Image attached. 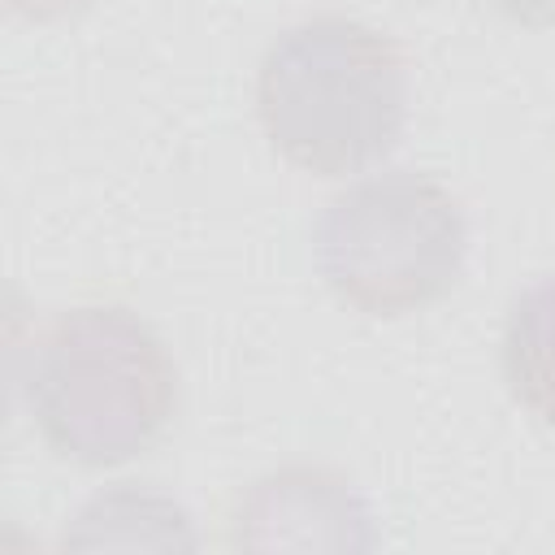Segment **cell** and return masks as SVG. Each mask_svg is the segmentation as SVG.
<instances>
[{"label":"cell","mask_w":555,"mask_h":555,"mask_svg":"<svg viewBox=\"0 0 555 555\" xmlns=\"http://www.w3.org/2000/svg\"><path fill=\"white\" fill-rule=\"evenodd\" d=\"M17 386L39 438L82 468L139 460L178 408V364L126 304H78L43 321L22 351Z\"/></svg>","instance_id":"obj_1"},{"label":"cell","mask_w":555,"mask_h":555,"mask_svg":"<svg viewBox=\"0 0 555 555\" xmlns=\"http://www.w3.org/2000/svg\"><path fill=\"white\" fill-rule=\"evenodd\" d=\"M256 117L295 169L360 173L408 126V56L351 13H312L269 39L256 69Z\"/></svg>","instance_id":"obj_2"},{"label":"cell","mask_w":555,"mask_h":555,"mask_svg":"<svg viewBox=\"0 0 555 555\" xmlns=\"http://www.w3.org/2000/svg\"><path fill=\"white\" fill-rule=\"evenodd\" d=\"M330 295L364 317H408L442 295L468 260V217L429 173L386 169L338 191L312 230Z\"/></svg>","instance_id":"obj_3"},{"label":"cell","mask_w":555,"mask_h":555,"mask_svg":"<svg viewBox=\"0 0 555 555\" xmlns=\"http://www.w3.org/2000/svg\"><path fill=\"white\" fill-rule=\"evenodd\" d=\"M225 542L243 551H373L377 512L330 464H278L247 481L230 507Z\"/></svg>","instance_id":"obj_4"},{"label":"cell","mask_w":555,"mask_h":555,"mask_svg":"<svg viewBox=\"0 0 555 555\" xmlns=\"http://www.w3.org/2000/svg\"><path fill=\"white\" fill-rule=\"evenodd\" d=\"M61 546L74 551H195L199 533L191 512L152 486L117 481L95 490L65 525Z\"/></svg>","instance_id":"obj_5"},{"label":"cell","mask_w":555,"mask_h":555,"mask_svg":"<svg viewBox=\"0 0 555 555\" xmlns=\"http://www.w3.org/2000/svg\"><path fill=\"white\" fill-rule=\"evenodd\" d=\"M499 364L512 399L529 416L555 425V269L538 273L507 304Z\"/></svg>","instance_id":"obj_6"},{"label":"cell","mask_w":555,"mask_h":555,"mask_svg":"<svg viewBox=\"0 0 555 555\" xmlns=\"http://www.w3.org/2000/svg\"><path fill=\"white\" fill-rule=\"evenodd\" d=\"M486 9H494L507 22L533 26V30H555V0H477Z\"/></svg>","instance_id":"obj_7"},{"label":"cell","mask_w":555,"mask_h":555,"mask_svg":"<svg viewBox=\"0 0 555 555\" xmlns=\"http://www.w3.org/2000/svg\"><path fill=\"white\" fill-rule=\"evenodd\" d=\"M4 4H9V13L30 17V22H61V17L82 13L91 0H4Z\"/></svg>","instance_id":"obj_8"}]
</instances>
